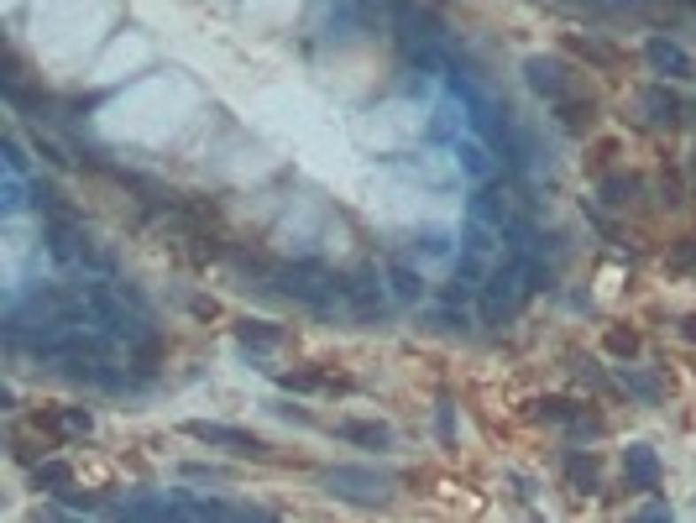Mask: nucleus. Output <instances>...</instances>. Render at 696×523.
<instances>
[{"label": "nucleus", "instance_id": "nucleus-1", "mask_svg": "<svg viewBox=\"0 0 696 523\" xmlns=\"http://www.w3.org/2000/svg\"><path fill=\"white\" fill-rule=\"evenodd\" d=\"M189 435H194L199 445H226V450H236V456L267 461V445H262L257 435H246V429H226V424H189Z\"/></svg>", "mask_w": 696, "mask_h": 523}, {"label": "nucleus", "instance_id": "nucleus-5", "mask_svg": "<svg viewBox=\"0 0 696 523\" xmlns=\"http://www.w3.org/2000/svg\"><path fill=\"white\" fill-rule=\"evenodd\" d=\"M336 429H341L346 440H361V445H377V450L388 445V429H383V424H336Z\"/></svg>", "mask_w": 696, "mask_h": 523}, {"label": "nucleus", "instance_id": "nucleus-2", "mask_svg": "<svg viewBox=\"0 0 696 523\" xmlns=\"http://www.w3.org/2000/svg\"><path fill=\"white\" fill-rule=\"evenodd\" d=\"M523 73H529V84H534L550 105H555V100H566V95H576L571 68H561L555 58H529V68H523Z\"/></svg>", "mask_w": 696, "mask_h": 523}, {"label": "nucleus", "instance_id": "nucleus-3", "mask_svg": "<svg viewBox=\"0 0 696 523\" xmlns=\"http://www.w3.org/2000/svg\"><path fill=\"white\" fill-rule=\"evenodd\" d=\"M555 116H561V126L566 131H576V136H586L592 126H597V116H602V105L592 100V95H566V100H555Z\"/></svg>", "mask_w": 696, "mask_h": 523}, {"label": "nucleus", "instance_id": "nucleus-13", "mask_svg": "<svg viewBox=\"0 0 696 523\" xmlns=\"http://www.w3.org/2000/svg\"><path fill=\"white\" fill-rule=\"evenodd\" d=\"M681 262H696V246H692V251H681Z\"/></svg>", "mask_w": 696, "mask_h": 523}, {"label": "nucleus", "instance_id": "nucleus-7", "mask_svg": "<svg viewBox=\"0 0 696 523\" xmlns=\"http://www.w3.org/2000/svg\"><path fill=\"white\" fill-rule=\"evenodd\" d=\"M649 58L660 63V68H676V73H686V68H692V63H686V53H681V48H670V42H660V37L649 42Z\"/></svg>", "mask_w": 696, "mask_h": 523}, {"label": "nucleus", "instance_id": "nucleus-12", "mask_svg": "<svg viewBox=\"0 0 696 523\" xmlns=\"http://www.w3.org/2000/svg\"><path fill=\"white\" fill-rule=\"evenodd\" d=\"M686 341H696V314L686 319Z\"/></svg>", "mask_w": 696, "mask_h": 523}, {"label": "nucleus", "instance_id": "nucleus-8", "mask_svg": "<svg viewBox=\"0 0 696 523\" xmlns=\"http://www.w3.org/2000/svg\"><path fill=\"white\" fill-rule=\"evenodd\" d=\"M241 341H246V346H278V330H273V325H251V319H246V325H241Z\"/></svg>", "mask_w": 696, "mask_h": 523}, {"label": "nucleus", "instance_id": "nucleus-4", "mask_svg": "<svg viewBox=\"0 0 696 523\" xmlns=\"http://www.w3.org/2000/svg\"><path fill=\"white\" fill-rule=\"evenodd\" d=\"M566 48L576 53V58H586V63H597V68H618V53L607 48V42H597V37H566Z\"/></svg>", "mask_w": 696, "mask_h": 523}, {"label": "nucleus", "instance_id": "nucleus-9", "mask_svg": "<svg viewBox=\"0 0 696 523\" xmlns=\"http://www.w3.org/2000/svg\"><path fill=\"white\" fill-rule=\"evenodd\" d=\"M571 481H576V487H597V461H581V456H571Z\"/></svg>", "mask_w": 696, "mask_h": 523}, {"label": "nucleus", "instance_id": "nucleus-6", "mask_svg": "<svg viewBox=\"0 0 696 523\" xmlns=\"http://www.w3.org/2000/svg\"><path fill=\"white\" fill-rule=\"evenodd\" d=\"M644 105L654 111V120H681V100H676V95H665V89H649V95H644Z\"/></svg>", "mask_w": 696, "mask_h": 523}, {"label": "nucleus", "instance_id": "nucleus-11", "mask_svg": "<svg viewBox=\"0 0 696 523\" xmlns=\"http://www.w3.org/2000/svg\"><path fill=\"white\" fill-rule=\"evenodd\" d=\"M534 408H539L545 419H571V404H566V398H545V404H534Z\"/></svg>", "mask_w": 696, "mask_h": 523}, {"label": "nucleus", "instance_id": "nucleus-10", "mask_svg": "<svg viewBox=\"0 0 696 523\" xmlns=\"http://www.w3.org/2000/svg\"><path fill=\"white\" fill-rule=\"evenodd\" d=\"M607 350H618V356H634V350H638V335H634V330H613V335H607Z\"/></svg>", "mask_w": 696, "mask_h": 523}]
</instances>
